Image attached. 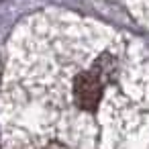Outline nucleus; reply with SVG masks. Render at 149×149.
<instances>
[{
    "label": "nucleus",
    "instance_id": "f257e3e1",
    "mask_svg": "<svg viewBox=\"0 0 149 149\" xmlns=\"http://www.w3.org/2000/svg\"><path fill=\"white\" fill-rule=\"evenodd\" d=\"M90 47L61 45V80L51 98L55 127L41 149H96L98 123L102 110H114V104L137 100L125 92L131 86V49L123 37L102 31Z\"/></svg>",
    "mask_w": 149,
    "mask_h": 149
}]
</instances>
